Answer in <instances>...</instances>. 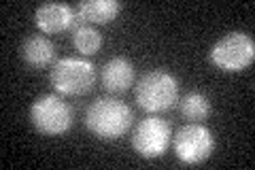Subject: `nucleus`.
Listing matches in <instances>:
<instances>
[{"label": "nucleus", "instance_id": "obj_7", "mask_svg": "<svg viewBox=\"0 0 255 170\" xmlns=\"http://www.w3.org/2000/svg\"><path fill=\"white\" fill-rule=\"evenodd\" d=\"M172 139L170 124L162 117H145L138 121L136 128L132 132V147L145 160H155L159 156H164V151L168 149Z\"/></svg>", "mask_w": 255, "mask_h": 170}, {"label": "nucleus", "instance_id": "obj_12", "mask_svg": "<svg viewBox=\"0 0 255 170\" xmlns=\"http://www.w3.org/2000/svg\"><path fill=\"white\" fill-rule=\"evenodd\" d=\"M73 45L79 53L94 55L102 47V34L96 30L92 23H79L75 21L73 26Z\"/></svg>", "mask_w": 255, "mask_h": 170}, {"label": "nucleus", "instance_id": "obj_11", "mask_svg": "<svg viewBox=\"0 0 255 170\" xmlns=\"http://www.w3.org/2000/svg\"><path fill=\"white\" fill-rule=\"evenodd\" d=\"M19 55L30 68H43L53 60L55 47L45 34H34V36H28L21 43Z\"/></svg>", "mask_w": 255, "mask_h": 170}, {"label": "nucleus", "instance_id": "obj_13", "mask_svg": "<svg viewBox=\"0 0 255 170\" xmlns=\"http://www.w3.org/2000/svg\"><path fill=\"white\" fill-rule=\"evenodd\" d=\"M179 109L183 113V117H187L189 121H202L211 115V102L204 94L200 92H189L179 100Z\"/></svg>", "mask_w": 255, "mask_h": 170}, {"label": "nucleus", "instance_id": "obj_6", "mask_svg": "<svg viewBox=\"0 0 255 170\" xmlns=\"http://www.w3.org/2000/svg\"><path fill=\"white\" fill-rule=\"evenodd\" d=\"M215 151V136L200 121L179 128L174 134V153L183 164H202Z\"/></svg>", "mask_w": 255, "mask_h": 170}, {"label": "nucleus", "instance_id": "obj_10", "mask_svg": "<svg viewBox=\"0 0 255 170\" xmlns=\"http://www.w3.org/2000/svg\"><path fill=\"white\" fill-rule=\"evenodd\" d=\"M119 11L122 2L117 0H85L77 6V21L79 23H109L113 21Z\"/></svg>", "mask_w": 255, "mask_h": 170}, {"label": "nucleus", "instance_id": "obj_4", "mask_svg": "<svg viewBox=\"0 0 255 170\" xmlns=\"http://www.w3.org/2000/svg\"><path fill=\"white\" fill-rule=\"evenodd\" d=\"M255 60V43L247 32L234 30L223 34L217 43L211 47V62L219 70L241 72L251 66Z\"/></svg>", "mask_w": 255, "mask_h": 170}, {"label": "nucleus", "instance_id": "obj_9", "mask_svg": "<svg viewBox=\"0 0 255 170\" xmlns=\"http://www.w3.org/2000/svg\"><path fill=\"white\" fill-rule=\"evenodd\" d=\"M100 79H102V87L111 94L128 92L134 85V64L128 58H124V55L111 58L102 66Z\"/></svg>", "mask_w": 255, "mask_h": 170}, {"label": "nucleus", "instance_id": "obj_5", "mask_svg": "<svg viewBox=\"0 0 255 170\" xmlns=\"http://www.w3.org/2000/svg\"><path fill=\"white\" fill-rule=\"evenodd\" d=\"M30 121L45 136H60L73 128V109L62 96H38L30 107Z\"/></svg>", "mask_w": 255, "mask_h": 170}, {"label": "nucleus", "instance_id": "obj_8", "mask_svg": "<svg viewBox=\"0 0 255 170\" xmlns=\"http://www.w3.org/2000/svg\"><path fill=\"white\" fill-rule=\"evenodd\" d=\"M34 21L43 34H55V32H64L70 26H75L77 13L70 4L64 2H45L36 9Z\"/></svg>", "mask_w": 255, "mask_h": 170}, {"label": "nucleus", "instance_id": "obj_1", "mask_svg": "<svg viewBox=\"0 0 255 170\" xmlns=\"http://www.w3.org/2000/svg\"><path fill=\"white\" fill-rule=\"evenodd\" d=\"M132 109L113 96H100L85 111V126L96 139L117 141L132 128Z\"/></svg>", "mask_w": 255, "mask_h": 170}, {"label": "nucleus", "instance_id": "obj_3", "mask_svg": "<svg viewBox=\"0 0 255 170\" xmlns=\"http://www.w3.org/2000/svg\"><path fill=\"white\" fill-rule=\"evenodd\" d=\"M51 85L60 96H83L94 87L96 68L90 60L64 55L51 66Z\"/></svg>", "mask_w": 255, "mask_h": 170}, {"label": "nucleus", "instance_id": "obj_2", "mask_svg": "<svg viewBox=\"0 0 255 170\" xmlns=\"http://www.w3.org/2000/svg\"><path fill=\"white\" fill-rule=\"evenodd\" d=\"M138 107L149 113L168 111L179 98V79L168 70H149L134 85Z\"/></svg>", "mask_w": 255, "mask_h": 170}]
</instances>
